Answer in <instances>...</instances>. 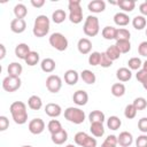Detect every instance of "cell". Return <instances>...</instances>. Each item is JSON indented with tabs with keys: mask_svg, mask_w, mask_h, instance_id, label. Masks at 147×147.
Wrapping results in <instances>:
<instances>
[{
	"mask_svg": "<svg viewBox=\"0 0 147 147\" xmlns=\"http://www.w3.org/2000/svg\"><path fill=\"white\" fill-rule=\"evenodd\" d=\"M127 67L129 69L132 71V70H140L142 68V61L140 57H137V56H133L131 59H129L127 61Z\"/></svg>",
	"mask_w": 147,
	"mask_h": 147,
	"instance_id": "39",
	"label": "cell"
},
{
	"mask_svg": "<svg viewBox=\"0 0 147 147\" xmlns=\"http://www.w3.org/2000/svg\"><path fill=\"white\" fill-rule=\"evenodd\" d=\"M28 107L32 110H39L42 107V100L38 95H31L28 99Z\"/></svg>",
	"mask_w": 147,
	"mask_h": 147,
	"instance_id": "27",
	"label": "cell"
},
{
	"mask_svg": "<svg viewBox=\"0 0 147 147\" xmlns=\"http://www.w3.org/2000/svg\"><path fill=\"white\" fill-rule=\"evenodd\" d=\"M22 147H32V146H30V145H24V146H22Z\"/></svg>",
	"mask_w": 147,
	"mask_h": 147,
	"instance_id": "57",
	"label": "cell"
},
{
	"mask_svg": "<svg viewBox=\"0 0 147 147\" xmlns=\"http://www.w3.org/2000/svg\"><path fill=\"white\" fill-rule=\"evenodd\" d=\"M136 147H147V134H141L136 139Z\"/></svg>",
	"mask_w": 147,
	"mask_h": 147,
	"instance_id": "46",
	"label": "cell"
},
{
	"mask_svg": "<svg viewBox=\"0 0 147 147\" xmlns=\"http://www.w3.org/2000/svg\"><path fill=\"white\" fill-rule=\"evenodd\" d=\"M6 56V47L3 44H0V60H3Z\"/></svg>",
	"mask_w": 147,
	"mask_h": 147,
	"instance_id": "53",
	"label": "cell"
},
{
	"mask_svg": "<svg viewBox=\"0 0 147 147\" xmlns=\"http://www.w3.org/2000/svg\"><path fill=\"white\" fill-rule=\"evenodd\" d=\"M141 84H142V87H144V88L147 91V78H146V79H145V80H144Z\"/></svg>",
	"mask_w": 147,
	"mask_h": 147,
	"instance_id": "54",
	"label": "cell"
},
{
	"mask_svg": "<svg viewBox=\"0 0 147 147\" xmlns=\"http://www.w3.org/2000/svg\"><path fill=\"white\" fill-rule=\"evenodd\" d=\"M142 69H145L147 71V60L145 62H142Z\"/></svg>",
	"mask_w": 147,
	"mask_h": 147,
	"instance_id": "55",
	"label": "cell"
},
{
	"mask_svg": "<svg viewBox=\"0 0 147 147\" xmlns=\"http://www.w3.org/2000/svg\"><path fill=\"white\" fill-rule=\"evenodd\" d=\"M132 25H133V28L136 29V30H144L145 28H146V25H147V21H146V18H145V16H142V15H137V16H134L133 18H132Z\"/></svg>",
	"mask_w": 147,
	"mask_h": 147,
	"instance_id": "31",
	"label": "cell"
},
{
	"mask_svg": "<svg viewBox=\"0 0 147 147\" xmlns=\"http://www.w3.org/2000/svg\"><path fill=\"white\" fill-rule=\"evenodd\" d=\"M62 87V79L57 75H49L46 78V88L51 93H57Z\"/></svg>",
	"mask_w": 147,
	"mask_h": 147,
	"instance_id": "9",
	"label": "cell"
},
{
	"mask_svg": "<svg viewBox=\"0 0 147 147\" xmlns=\"http://www.w3.org/2000/svg\"><path fill=\"white\" fill-rule=\"evenodd\" d=\"M146 37H147V28H146Z\"/></svg>",
	"mask_w": 147,
	"mask_h": 147,
	"instance_id": "58",
	"label": "cell"
},
{
	"mask_svg": "<svg viewBox=\"0 0 147 147\" xmlns=\"http://www.w3.org/2000/svg\"><path fill=\"white\" fill-rule=\"evenodd\" d=\"M45 113L47 116L52 117V118H56L62 114V108L60 105L54 103V102H49L45 106Z\"/></svg>",
	"mask_w": 147,
	"mask_h": 147,
	"instance_id": "11",
	"label": "cell"
},
{
	"mask_svg": "<svg viewBox=\"0 0 147 147\" xmlns=\"http://www.w3.org/2000/svg\"><path fill=\"white\" fill-rule=\"evenodd\" d=\"M99 65H101L102 68H109V67L113 65V61L106 55L105 52L101 53V59H100V64Z\"/></svg>",
	"mask_w": 147,
	"mask_h": 147,
	"instance_id": "45",
	"label": "cell"
},
{
	"mask_svg": "<svg viewBox=\"0 0 147 147\" xmlns=\"http://www.w3.org/2000/svg\"><path fill=\"white\" fill-rule=\"evenodd\" d=\"M106 55L114 62V61H116V60H118L119 59V56H121V52L118 51V48L116 47V45H111V46H109L107 49H106Z\"/></svg>",
	"mask_w": 147,
	"mask_h": 147,
	"instance_id": "34",
	"label": "cell"
},
{
	"mask_svg": "<svg viewBox=\"0 0 147 147\" xmlns=\"http://www.w3.org/2000/svg\"><path fill=\"white\" fill-rule=\"evenodd\" d=\"M132 105L134 106V108H136L137 110H144V109H146V107H147V100H146L144 96H138V98H136V99L133 100Z\"/></svg>",
	"mask_w": 147,
	"mask_h": 147,
	"instance_id": "41",
	"label": "cell"
},
{
	"mask_svg": "<svg viewBox=\"0 0 147 147\" xmlns=\"http://www.w3.org/2000/svg\"><path fill=\"white\" fill-rule=\"evenodd\" d=\"M117 142L122 147H129L133 142V136L127 131H123L117 136Z\"/></svg>",
	"mask_w": 147,
	"mask_h": 147,
	"instance_id": "14",
	"label": "cell"
},
{
	"mask_svg": "<svg viewBox=\"0 0 147 147\" xmlns=\"http://www.w3.org/2000/svg\"><path fill=\"white\" fill-rule=\"evenodd\" d=\"M114 23L118 26H126L130 23V17L126 13L118 11L114 15Z\"/></svg>",
	"mask_w": 147,
	"mask_h": 147,
	"instance_id": "20",
	"label": "cell"
},
{
	"mask_svg": "<svg viewBox=\"0 0 147 147\" xmlns=\"http://www.w3.org/2000/svg\"><path fill=\"white\" fill-rule=\"evenodd\" d=\"M65 147H76V146H75V145H72V144H69V145H67Z\"/></svg>",
	"mask_w": 147,
	"mask_h": 147,
	"instance_id": "56",
	"label": "cell"
},
{
	"mask_svg": "<svg viewBox=\"0 0 147 147\" xmlns=\"http://www.w3.org/2000/svg\"><path fill=\"white\" fill-rule=\"evenodd\" d=\"M90 131L93 137L95 138H101L105 134V126L103 123H91L90 125Z\"/></svg>",
	"mask_w": 147,
	"mask_h": 147,
	"instance_id": "26",
	"label": "cell"
},
{
	"mask_svg": "<svg viewBox=\"0 0 147 147\" xmlns=\"http://www.w3.org/2000/svg\"><path fill=\"white\" fill-rule=\"evenodd\" d=\"M121 125H122V121H121V118L119 117H117V116H110L108 119H107V126H108V129H110V130H113V131H116V130H118L119 127H121Z\"/></svg>",
	"mask_w": 147,
	"mask_h": 147,
	"instance_id": "35",
	"label": "cell"
},
{
	"mask_svg": "<svg viewBox=\"0 0 147 147\" xmlns=\"http://www.w3.org/2000/svg\"><path fill=\"white\" fill-rule=\"evenodd\" d=\"M64 118L74 124H82L84 123L86 115L84 110H82L78 107H68L64 110Z\"/></svg>",
	"mask_w": 147,
	"mask_h": 147,
	"instance_id": "5",
	"label": "cell"
},
{
	"mask_svg": "<svg viewBox=\"0 0 147 147\" xmlns=\"http://www.w3.org/2000/svg\"><path fill=\"white\" fill-rule=\"evenodd\" d=\"M137 113H138V110L134 108V106L131 103V105H127L126 107H125V109H124V116L127 118V119H132V118H134L136 116H137Z\"/></svg>",
	"mask_w": 147,
	"mask_h": 147,
	"instance_id": "44",
	"label": "cell"
},
{
	"mask_svg": "<svg viewBox=\"0 0 147 147\" xmlns=\"http://www.w3.org/2000/svg\"><path fill=\"white\" fill-rule=\"evenodd\" d=\"M100 59H101V53L100 52H92L88 55V64L90 65H99L100 64Z\"/></svg>",
	"mask_w": 147,
	"mask_h": 147,
	"instance_id": "42",
	"label": "cell"
},
{
	"mask_svg": "<svg viewBox=\"0 0 147 147\" xmlns=\"http://www.w3.org/2000/svg\"><path fill=\"white\" fill-rule=\"evenodd\" d=\"M48 41H49V45L55 48L56 51L59 52H63L68 48L69 46V41L67 39V37L64 34H62L61 32H54L49 36L48 38Z\"/></svg>",
	"mask_w": 147,
	"mask_h": 147,
	"instance_id": "6",
	"label": "cell"
},
{
	"mask_svg": "<svg viewBox=\"0 0 147 147\" xmlns=\"http://www.w3.org/2000/svg\"><path fill=\"white\" fill-rule=\"evenodd\" d=\"M67 20V13L63 9H55L52 14V21L55 24H61Z\"/></svg>",
	"mask_w": 147,
	"mask_h": 147,
	"instance_id": "30",
	"label": "cell"
},
{
	"mask_svg": "<svg viewBox=\"0 0 147 147\" xmlns=\"http://www.w3.org/2000/svg\"><path fill=\"white\" fill-rule=\"evenodd\" d=\"M69 20L74 24H79L83 21V9L79 0H70L68 3Z\"/></svg>",
	"mask_w": 147,
	"mask_h": 147,
	"instance_id": "3",
	"label": "cell"
},
{
	"mask_svg": "<svg viewBox=\"0 0 147 147\" xmlns=\"http://www.w3.org/2000/svg\"><path fill=\"white\" fill-rule=\"evenodd\" d=\"M116 32H117L116 28H114L111 25H107L102 29L101 34L106 40H115L116 39Z\"/></svg>",
	"mask_w": 147,
	"mask_h": 147,
	"instance_id": "28",
	"label": "cell"
},
{
	"mask_svg": "<svg viewBox=\"0 0 147 147\" xmlns=\"http://www.w3.org/2000/svg\"><path fill=\"white\" fill-rule=\"evenodd\" d=\"M47 130L49 131L51 134H54V133H57L61 130H63V127H62V124H61L60 121H57V119H51L48 122V124H47Z\"/></svg>",
	"mask_w": 147,
	"mask_h": 147,
	"instance_id": "36",
	"label": "cell"
},
{
	"mask_svg": "<svg viewBox=\"0 0 147 147\" xmlns=\"http://www.w3.org/2000/svg\"><path fill=\"white\" fill-rule=\"evenodd\" d=\"M90 123H103L106 121V116L101 110H92L88 114Z\"/></svg>",
	"mask_w": 147,
	"mask_h": 147,
	"instance_id": "29",
	"label": "cell"
},
{
	"mask_svg": "<svg viewBox=\"0 0 147 147\" xmlns=\"http://www.w3.org/2000/svg\"><path fill=\"white\" fill-rule=\"evenodd\" d=\"M116 77L119 82L122 83H125V82H129L131 78H132V71L126 68V67H122L119 69H117L116 71Z\"/></svg>",
	"mask_w": 147,
	"mask_h": 147,
	"instance_id": "19",
	"label": "cell"
},
{
	"mask_svg": "<svg viewBox=\"0 0 147 147\" xmlns=\"http://www.w3.org/2000/svg\"><path fill=\"white\" fill-rule=\"evenodd\" d=\"M72 101L77 105V106H85L88 101V94L86 91L84 90H78L74 93L72 95Z\"/></svg>",
	"mask_w": 147,
	"mask_h": 147,
	"instance_id": "13",
	"label": "cell"
},
{
	"mask_svg": "<svg viewBox=\"0 0 147 147\" xmlns=\"http://www.w3.org/2000/svg\"><path fill=\"white\" fill-rule=\"evenodd\" d=\"M83 31L87 37H95L100 31L99 18L94 15H88L85 18V22L83 25Z\"/></svg>",
	"mask_w": 147,
	"mask_h": 147,
	"instance_id": "4",
	"label": "cell"
},
{
	"mask_svg": "<svg viewBox=\"0 0 147 147\" xmlns=\"http://www.w3.org/2000/svg\"><path fill=\"white\" fill-rule=\"evenodd\" d=\"M30 52H31L30 46L28 44H24V42L17 44L15 47V55H16V57H18L21 60H25Z\"/></svg>",
	"mask_w": 147,
	"mask_h": 147,
	"instance_id": "17",
	"label": "cell"
},
{
	"mask_svg": "<svg viewBox=\"0 0 147 147\" xmlns=\"http://www.w3.org/2000/svg\"><path fill=\"white\" fill-rule=\"evenodd\" d=\"M138 53L141 56L147 57V40L146 41H141L138 46Z\"/></svg>",
	"mask_w": 147,
	"mask_h": 147,
	"instance_id": "48",
	"label": "cell"
},
{
	"mask_svg": "<svg viewBox=\"0 0 147 147\" xmlns=\"http://www.w3.org/2000/svg\"><path fill=\"white\" fill-rule=\"evenodd\" d=\"M117 145H118V142H117V137L114 136V134H109V136L105 139V141L102 142L101 147H116Z\"/></svg>",
	"mask_w": 147,
	"mask_h": 147,
	"instance_id": "43",
	"label": "cell"
},
{
	"mask_svg": "<svg viewBox=\"0 0 147 147\" xmlns=\"http://www.w3.org/2000/svg\"><path fill=\"white\" fill-rule=\"evenodd\" d=\"M28 129L32 134H40L45 130V122L41 118H33L29 122Z\"/></svg>",
	"mask_w": 147,
	"mask_h": 147,
	"instance_id": "10",
	"label": "cell"
},
{
	"mask_svg": "<svg viewBox=\"0 0 147 147\" xmlns=\"http://www.w3.org/2000/svg\"><path fill=\"white\" fill-rule=\"evenodd\" d=\"M136 78H137V80L138 82H140V83H142L146 78H147V71L145 70V69H140V70H138L137 71V74H136Z\"/></svg>",
	"mask_w": 147,
	"mask_h": 147,
	"instance_id": "50",
	"label": "cell"
},
{
	"mask_svg": "<svg viewBox=\"0 0 147 147\" xmlns=\"http://www.w3.org/2000/svg\"><path fill=\"white\" fill-rule=\"evenodd\" d=\"M131 38V33L127 29L125 28H119L117 29V32H116V39L115 40H130Z\"/></svg>",
	"mask_w": 147,
	"mask_h": 147,
	"instance_id": "40",
	"label": "cell"
},
{
	"mask_svg": "<svg viewBox=\"0 0 147 147\" xmlns=\"http://www.w3.org/2000/svg\"><path fill=\"white\" fill-rule=\"evenodd\" d=\"M117 6L123 10V13H131L136 8L134 0H118Z\"/></svg>",
	"mask_w": 147,
	"mask_h": 147,
	"instance_id": "24",
	"label": "cell"
},
{
	"mask_svg": "<svg viewBox=\"0 0 147 147\" xmlns=\"http://www.w3.org/2000/svg\"><path fill=\"white\" fill-rule=\"evenodd\" d=\"M26 29V22L22 18H14L10 22V30L14 33H22Z\"/></svg>",
	"mask_w": 147,
	"mask_h": 147,
	"instance_id": "15",
	"label": "cell"
},
{
	"mask_svg": "<svg viewBox=\"0 0 147 147\" xmlns=\"http://www.w3.org/2000/svg\"><path fill=\"white\" fill-rule=\"evenodd\" d=\"M138 129L140 132H142L144 134L147 133V117H141L138 121Z\"/></svg>",
	"mask_w": 147,
	"mask_h": 147,
	"instance_id": "47",
	"label": "cell"
},
{
	"mask_svg": "<svg viewBox=\"0 0 147 147\" xmlns=\"http://www.w3.org/2000/svg\"><path fill=\"white\" fill-rule=\"evenodd\" d=\"M10 115L14 122L18 125H23L28 122V110L26 105L23 101H15L9 107Z\"/></svg>",
	"mask_w": 147,
	"mask_h": 147,
	"instance_id": "1",
	"label": "cell"
},
{
	"mask_svg": "<svg viewBox=\"0 0 147 147\" xmlns=\"http://www.w3.org/2000/svg\"><path fill=\"white\" fill-rule=\"evenodd\" d=\"M79 77H80V75L74 69H69L64 72V82H65V84H68L70 86L76 85L78 83Z\"/></svg>",
	"mask_w": 147,
	"mask_h": 147,
	"instance_id": "18",
	"label": "cell"
},
{
	"mask_svg": "<svg viewBox=\"0 0 147 147\" xmlns=\"http://www.w3.org/2000/svg\"><path fill=\"white\" fill-rule=\"evenodd\" d=\"M31 5L34 8H41L45 5V0H31Z\"/></svg>",
	"mask_w": 147,
	"mask_h": 147,
	"instance_id": "52",
	"label": "cell"
},
{
	"mask_svg": "<svg viewBox=\"0 0 147 147\" xmlns=\"http://www.w3.org/2000/svg\"><path fill=\"white\" fill-rule=\"evenodd\" d=\"M139 11L142 16H147V2L144 1L139 5Z\"/></svg>",
	"mask_w": 147,
	"mask_h": 147,
	"instance_id": "51",
	"label": "cell"
},
{
	"mask_svg": "<svg viewBox=\"0 0 147 147\" xmlns=\"http://www.w3.org/2000/svg\"><path fill=\"white\" fill-rule=\"evenodd\" d=\"M110 92L116 98H121L125 94V85L123 83H115L111 85V88H110Z\"/></svg>",
	"mask_w": 147,
	"mask_h": 147,
	"instance_id": "32",
	"label": "cell"
},
{
	"mask_svg": "<svg viewBox=\"0 0 147 147\" xmlns=\"http://www.w3.org/2000/svg\"><path fill=\"white\" fill-rule=\"evenodd\" d=\"M51 139H52L53 144H55V145H63L68 140V132L63 129L57 133L51 134Z\"/></svg>",
	"mask_w": 147,
	"mask_h": 147,
	"instance_id": "23",
	"label": "cell"
},
{
	"mask_svg": "<svg viewBox=\"0 0 147 147\" xmlns=\"http://www.w3.org/2000/svg\"><path fill=\"white\" fill-rule=\"evenodd\" d=\"M87 8H88L90 11H92L94 14H99V13L105 11V9H106V2L103 0H92V1L88 2Z\"/></svg>",
	"mask_w": 147,
	"mask_h": 147,
	"instance_id": "16",
	"label": "cell"
},
{
	"mask_svg": "<svg viewBox=\"0 0 147 147\" xmlns=\"http://www.w3.org/2000/svg\"><path fill=\"white\" fill-rule=\"evenodd\" d=\"M39 60H40L39 53H38V52H36V51H31L24 61H25V63H26L28 65L33 67V65H36V64H38V63H39Z\"/></svg>",
	"mask_w": 147,
	"mask_h": 147,
	"instance_id": "38",
	"label": "cell"
},
{
	"mask_svg": "<svg viewBox=\"0 0 147 147\" xmlns=\"http://www.w3.org/2000/svg\"><path fill=\"white\" fill-rule=\"evenodd\" d=\"M22 71H23V67L18 62H11L7 67V72H8V76L10 77H20Z\"/></svg>",
	"mask_w": 147,
	"mask_h": 147,
	"instance_id": "22",
	"label": "cell"
},
{
	"mask_svg": "<svg viewBox=\"0 0 147 147\" xmlns=\"http://www.w3.org/2000/svg\"><path fill=\"white\" fill-rule=\"evenodd\" d=\"M74 141L77 146H80V147H96L98 145L96 139L93 138L92 136H88L84 131L77 132L74 137Z\"/></svg>",
	"mask_w": 147,
	"mask_h": 147,
	"instance_id": "7",
	"label": "cell"
},
{
	"mask_svg": "<svg viewBox=\"0 0 147 147\" xmlns=\"http://www.w3.org/2000/svg\"><path fill=\"white\" fill-rule=\"evenodd\" d=\"M51 28V21L46 15H38L34 20L32 33L37 38H42L49 32Z\"/></svg>",
	"mask_w": 147,
	"mask_h": 147,
	"instance_id": "2",
	"label": "cell"
},
{
	"mask_svg": "<svg viewBox=\"0 0 147 147\" xmlns=\"http://www.w3.org/2000/svg\"><path fill=\"white\" fill-rule=\"evenodd\" d=\"M116 47L121 52V54H126L131 51V42L130 40H116Z\"/></svg>",
	"mask_w": 147,
	"mask_h": 147,
	"instance_id": "37",
	"label": "cell"
},
{
	"mask_svg": "<svg viewBox=\"0 0 147 147\" xmlns=\"http://www.w3.org/2000/svg\"><path fill=\"white\" fill-rule=\"evenodd\" d=\"M80 78L83 79L84 83L88 84V85H93L95 82H96V76L93 71L88 70V69H85L80 72Z\"/></svg>",
	"mask_w": 147,
	"mask_h": 147,
	"instance_id": "25",
	"label": "cell"
},
{
	"mask_svg": "<svg viewBox=\"0 0 147 147\" xmlns=\"http://www.w3.org/2000/svg\"><path fill=\"white\" fill-rule=\"evenodd\" d=\"M21 85H22V80H21L20 77L7 76L2 80V88L6 92H9V93H13V92L17 91L21 87Z\"/></svg>",
	"mask_w": 147,
	"mask_h": 147,
	"instance_id": "8",
	"label": "cell"
},
{
	"mask_svg": "<svg viewBox=\"0 0 147 147\" xmlns=\"http://www.w3.org/2000/svg\"><path fill=\"white\" fill-rule=\"evenodd\" d=\"M40 68H41V70H42L44 72L51 74V72H53V71L55 70L56 63H55V61H54L53 59L46 57V59H44V60L40 62Z\"/></svg>",
	"mask_w": 147,
	"mask_h": 147,
	"instance_id": "21",
	"label": "cell"
},
{
	"mask_svg": "<svg viewBox=\"0 0 147 147\" xmlns=\"http://www.w3.org/2000/svg\"><path fill=\"white\" fill-rule=\"evenodd\" d=\"M146 2H147V0H146Z\"/></svg>",
	"mask_w": 147,
	"mask_h": 147,
	"instance_id": "59",
	"label": "cell"
},
{
	"mask_svg": "<svg viewBox=\"0 0 147 147\" xmlns=\"http://www.w3.org/2000/svg\"><path fill=\"white\" fill-rule=\"evenodd\" d=\"M14 15H15V18H22V20H24V17L28 15L26 6L24 3H17V5H15V7H14Z\"/></svg>",
	"mask_w": 147,
	"mask_h": 147,
	"instance_id": "33",
	"label": "cell"
},
{
	"mask_svg": "<svg viewBox=\"0 0 147 147\" xmlns=\"http://www.w3.org/2000/svg\"><path fill=\"white\" fill-rule=\"evenodd\" d=\"M9 126V119L6 116H0V131H6Z\"/></svg>",
	"mask_w": 147,
	"mask_h": 147,
	"instance_id": "49",
	"label": "cell"
},
{
	"mask_svg": "<svg viewBox=\"0 0 147 147\" xmlns=\"http://www.w3.org/2000/svg\"><path fill=\"white\" fill-rule=\"evenodd\" d=\"M77 48H78V52L83 55H86V54H91V51H92V41L88 39V38H80L77 42Z\"/></svg>",
	"mask_w": 147,
	"mask_h": 147,
	"instance_id": "12",
	"label": "cell"
}]
</instances>
